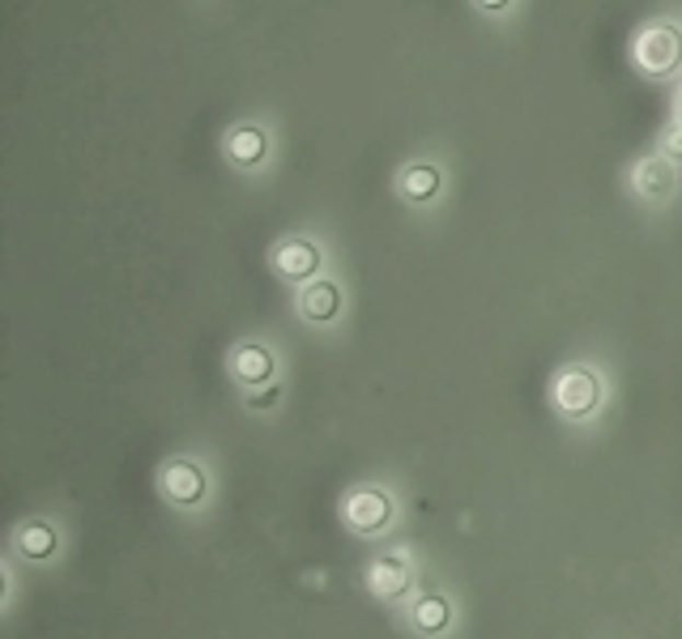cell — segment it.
Masks as SVG:
<instances>
[{"instance_id":"6da1fadb","label":"cell","mask_w":682,"mask_h":639,"mask_svg":"<svg viewBox=\"0 0 682 639\" xmlns=\"http://www.w3.org/2000/svg\"><path fill=\"white\" fill-rule=\"evenodd\" d=\"M636 65L644 73L661 78V73H674L682 65V31L670 22H652L648 31L636 35Z\"/></svg>"},{"instance_id":"7a4b0ae2","label":"cell","mask_w":682,"mask_h":639,"mask_svg":"<svg viewBox=\"0 0 682 639\" xmlns=\"http://www.w3.org/2000/svg\"><path fill=\"white\" fill-rule=\"evenodd\" d=\"M598 397H602V384L593 371L585 367H567L559 380H555V405H559L567 418H585L598 409Z\"/></svg>"},{"instance_id":"3957f363","label":"cell","mask_w":682,"mask_h":639,"mask_svg":"<svg viewBox=\"0 0 682 639\" xmlns=\"http://www.w3.org/2000/svg\"><path fill=\"white\" fill-rule=\"evenodd\" d=\"M393 520V503L384 490H355L346 499V524L355 533H384Z\"/></svg>"},{"instance_id":"277c9868","label":"cell","mask_w":682,"mask_h":639,"mask_svg":"<svg viewBox=\"0 0 682 639\" xmlns=\"http://www.w3.org/2000/svg\"><path fill=\"white\" fill-rule=\"evenodd\" d=\"M274 265H278L281 278L308 281L321 269V247L312 240H286L278 252H274Z\"/></svg>"},{"instance_id":"5b68a950","label":"cell","mask_w":682,"mask_h":639,"mask_svg":"<svg viewBox=\"0 0 682 639\" xmlns=\"http://www.w3.org/2000/svg\"><path fill=\"white\" fill-rule=\"evenodd\" d=\"M162 495L175 499V503H201L205 499V474L193 465V461H175L162 469Z\"/></svg>"},{"instance_id":"8992f818","label":"cell","mask_w":682,"mask_h":639,"mask_svg":"<svg viewBox=\"0 0 682 639\" xmlns=\"http://www.w3.org/2000/svg\"><path fill=\"white\" fill-rule=\"evenodd\" d=\"M632 184H636V193L648 200L670 197V188H674V166L666 159H644L640 166H636V175H632Z\"/></svg>"},{"instance_id":"52a82bcc","label":"cell","mask_w":682,"mask_h":639,"mask_svg":"<svg viewBox=\"0 0 682 639\" xmlns=\"http://www.w3.org/2000/svg\"><path fill=\"white\" fill-rule=\"evenodd\" d=\"M337 307H342V294H337L333 281H312V286H303V294H299V312L308 320H316V324L337 316Z\"/></svg>"},{"instance_id":"ba28073f","label":"cell","mask_w":682,"mask_h":639,"mask_svg":"<svg viewBox=\"0 0 682 639\" xmlns=\"http://www.w3.org/2000/svg\"><path fill=\"white\" fill-rule=\"evenodd\" d=\"M231 371H235V380H243V384H265L274 375V355L265 346H240L231 355Z\"/></svg>"},{"instance_id":"9c48e42d","label":"cell","mask_w":682,"mask_h":639,"mask_svg":"<svg viewBox=\"0 0 682 639\" xmlns=\"http://www.w3.org/2000/svg\"><path fill=\"white\" fill-rule=\"evenodd\" d=\"M367 584H371V593H380V597H402L405 589H409V562L380 559L367 571Z\"/></svg>"},{"instance_id":"30bf717a","label":"cell","mask_w":682,"mask_h":639,"mask_svg":"<svg viewBox=\"0 0 682 639\" xmlns=\"http://www.w3.org/2000/svg\"><path fill=\"white\" fill-rule=\"evenodd\" d=\"M448 623H452V605L443 597H418L414 601V627L423 631V636H443L448 631Z\"/></svg>"},{"instance_id":"8fae6325","label":"cell","mask_w":682,"mask_h":639,"mask_svg":"<svg viewBox=\"0 0 682 639\" xmlns=\"http://www.w3.org/2000/svg\"><path fill=\"white\" fill-rule=\"evenodd\" d=\"M227 154H231V162H240V166L261 162L265 159V132L252 128V124H243V128H235V132L227 137Z\"/></svg>"},{"instance_id":"7c38bea8","label":"cell","mask_w":682,"mask_h":639,"mask_svg":"<svg viewBox=\"0 0 682 639\" xmlns=\"http://www.w3.org/2000/svg\"><path fill=\"white\" fill-rule=\"evenodd\" d=\"M397 184H402V193L409 200H431L436 193H440V171L427 166V162H418V166H405Z\"/></svg>"},{"instance_id":"4fadbf2b","label":"cell","mask_w":682,"mask_h":639,"mask_svg":"<svg viewBox=\"0 0 682 639\" xmlns=\"http://www.w3.org/2000/svg\"><path fill=\"white\" fill-rule=\"evenodd\" d=\"M18 546H22L31 559H47V555L56 550V528H51V524H43V520H35V524H26V528H22Z\"/></svg>"},{"instance_id":"5bb4252c","label":"cell","mask_w":682,"mask_h":639,"mask_svg":"<svg viewBox=\"0 0 682 639\" xmlns=\"http://www.w3.org/2000/svg\"><path fill=\"white\" fill-rule=\"evenodd\" d=\"M278 397H281V388H261V393L247 397V405H252V409H269V405H278Z\"/></svg>"},{"instance_id":"9a60e30c","label":"cell","mask_w":682,"mask_h":639,"mask_svg":"<svg viewBox=\"0 0 682 639\" xmlns=\"http://www.w3.org/2000/svg\"><path fill=\"white\" fill-rule=\"evenodd\" d=\"M666 154H670V159H682V128L666 132Z\"/></svg>"},{"instance_id":"2e32d148","label":"cell","mask_w":682,"mask_h":639,"mask_svg":"<svg viewBox=\"0 0 682 639\" xmlns=\"http://www.w3.org/2000/svg\"><path fill=\"white\" fill-rule=\"evenodd\" d=\"M482 9H504V4H508V0H478Z\"/></svg>"},{"instance_id":"e0dca14e","label":"cell","mask_w":682,"mask_h":639,"mask_svg":"<svg viewBox=\"0 0 682 639\" xmlns=\"http://www.w3.org/2000/svg\"><path fill=\"white\" fill-rule=\"evenodd\" d=\"M679 116H682V98H679Z\"/></svg>"}]
</instances>
